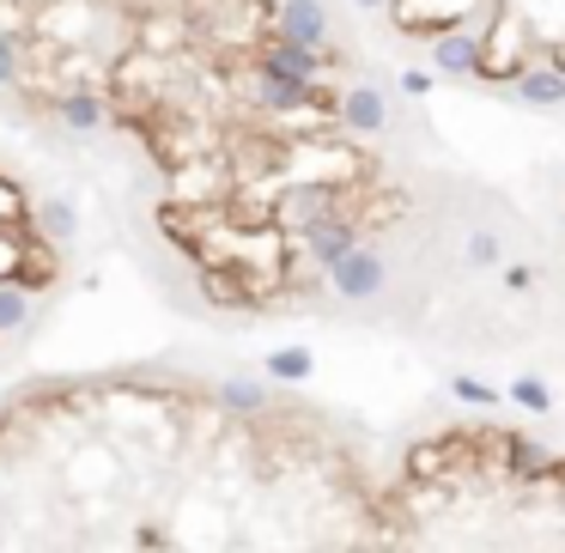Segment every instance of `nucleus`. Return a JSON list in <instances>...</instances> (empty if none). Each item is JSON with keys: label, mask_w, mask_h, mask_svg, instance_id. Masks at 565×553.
Returning a JSON list of instances; mask_svg holds the SVG:
<instances>
[{"label": "nucleus", "mask_w": 565, "mask_h": 553, "mask_svg": "<svg viewBox=\"0 0 565 553\" xmlns=\"http://www.w3.org/2000/svg\"><path fill=\"white\" fill-rule=\"evenodd\" d=\"M341 213V183H329V177H310V183H292L286 195L274 201V225L280 232H316L323 219H335Z\"/></svg>", "instance_id": "nucleus-1"}, {"label": "nucleus", "mask_w": 565, "mask_h": 553, "mask_svg": "<svg viewBox=\"0 0 565 553\" xmlns=\"http://www.w3.org/2000/svg\"><path fill=\"white\" fill-rule=\"evenodd\" d=\"M274 37L298 43V49H310V55H329V7H323V0H280Z\"/></svg>", "instance_id": "nucleus-2"}, {"label": "nucleus", "mask_w": 565, "mask_h": 553, "mask_svg": "<svg viewBox=\"0 0 565 553\" xmlns=\"http://www.w3.org/2000/svg\"><path fill=\"white\" fill-rule=\"evenodd\" d=\"M432 67L438 74H481V67H487V31L468 25V19L438 31L432 37Z\"/></svg>", "instance_id": "nucleus-3"}, {"label": "nucleus", "mask_w": 565, "mask_h": 553, "mask_svg": "<svg viewBox=\"0 0 565 553\" xmlns=\"http://www.w3.org/2000/svg\"><path fill=\"white\" fill-rule=\"evenodd\" d=\"M383 280H389V268H383V256H377V250H353V256H341V262L329 268L335 298H347V304L377 298V292H383Z\"/></svg>", "instance_id": "nucleus-4"}, {"label": "nucleus", "mask_w": 565, "mask_h": 553, "mask_svg": "<svg viewBox=\"0 0 565 553\" xmlns=\"http://www.w3.org/2000/svg\"><path fill=\"white\" fill-rule=\"evenodd\" d=\"M323 61H329V55H310V49H298V43H280V37H268V43H262V55H256V74H268V79H286V86H316V74H323Z\"/></svg>", "instance_id": "nucleus-5"}, {"label": "nucleus", "mask_w": 565, "mask_h": 553, "mask_svg": "<svg viewBox=\"0 0 565 553\" xmlns=\"http://www.w3.org/2000/svg\"><path fill=\"white\" fill-rule=\"evenodd\" d=\"M250 104L268 110V116H298V110H323L329 98L316 92V86H286V79L256 74V79H250Z\"/></svg>", "instance_id": "nucleus-6"}, {"label": "nucleus", "mask_w": 565, "mask_h": 553, "mask_svg": "<svg viewBox=\"0 0 565 553\" xmlns=\"http://www.w3.org/2000/svg\"><path fill=\"white\" fill-rule=\"evenodd\" d=\"M353 250H359V219L353 213H335V219H323L316 232H304V256H310L316 268H335Z\"/></svg>", "instance_id": "nucleus-7"}, {"label": "nucleus", "mask_w": 565, "mask_h": 553, "mask_svg": "<svg viewBox=\"0 0 565 553\" xmlns=\"http://www.w3.org/2000/svg\"><path fill=\"white\" fill-rule=\"evenodd\" d=\"M341 122L353 134H383V128H389V104H383L377 86L359 79V86H347V92H341Z\"/></svg>", "instance_id": "nucleus-8"}, {"label": "nucleus", "mask_w": 565, "mask_h": 553, "mask_svg": "<svg viewBox=\"0 0 565 553\" xmlns=\"http://www.w3.org/2000/svg\"><path fill=\"white\" fill-rule=\"evenodd\" d=\"M511 98H517V104H529V110H553V104H565V74H560V67H517V74H511Z\"/></svg>", "instance_id": "nucleus-9"}, {"label": "nucleus", "mask_w": 565, "mask_h": 553, "mask_svg": "<svg viewBox=\"0 0 565 553\" xmlns=\"http://www.w3.org/2000/svg\"><path fill=\"white\" fill-rule=\"evenodd\" d=\"M55 116H61L67 128L92 134V128H104V98H92L86 86H74V92H61V98H55Z\"/></svg>", "instance_id": "nucleus-10"}, {"label": "nucleus", "mask_w": 565, "mask_h": 553, "mask_svg": "<svg viewBox=\"0 0 565 553\" xmlns=\"http://www.w3.org/2000/svg\"><path fill=\"white\" fill-rule=\"evenodd\" d=\"M262 371H268V377H280V383H298V377H310V371H316V359H310V347H274V353L262 359Z\"/></svg>", "instance_id": "nucleus-11"}, {"label": "nucleus", "mask_w": 565, "mask_h": 553, "mask_svg": "<svg viewBox=\"0 0 565 553\" xmlns=\"http://www.w3.org/2000/svg\"><path fill=\"white\" fill-rule=\"evenodd\" d=\"M31 323V298L19 286H0V335H13Z\"/></svg>", "instance_id": "nucleus-12"}, {"label": "nucleus", "mask_w": 565, "mask_h": 553, "mask_svg": "<svg viewBox=\"0 0 565 553\" xmlns=\"http://www.w3.org/2000/svg\"><path fill=\"white\" fill-rule=\"evenodd\" d=\"M511 402H517V408H529V414H547L553 408V395H547V383H541V377H517L511 383Z\"/></svg>", "instance_id": "nucleus-13"}, {"label": "nucleus", "mask_w": 565, "mask_h": 553, "mask_svg": "<svg viewBox=\"0 0 565 553\" xmlns=\"http://www.w3.org/2000/svg\"><path fill=\"white\" fill-rule=\"evenodd\" d=\"M450 395H456V402H468V408H493V402H499V395H493L481 377H462V371L450 377Z\"/></svg>", "instance_id": "nucleus-14"}, {"label": "nucleus", "mask_w": 565, "mask_h": 553, "mask_svg": "<svg viewBox=\"0 0 565 553\" xmlns=\"http://www.w3.org/2000/svg\"><path fill=\"white\" fill-rule=\"evenodd\" d=\"M43 232L49 237H74V207H67V201H43Z\"/></svg>", "instance_id": "nucleus-15"}, {"label": "nucleus", "mask_w": 565, "mask_h": 553, "mask_svg": "<svg viewBox=\"0 0 565 553\" xmlns=\"http://www.w3.org/2000/svg\"><path fill=\"white\" fill-rule=\"evenodd\" d=\"M468 262L493 268V262H499V237H493V232H468Z\"/></svg>", "instance_id": "nucleus-16"}, {"label": "nucleus", "mask_w": 565, "mask_h": 553, "mask_svg": "<svg viewBox=\"0 0 565 553\" xmlns=\"http://www.w3.org/2000/svg\"><path fill=\"white\" fill-rule=\"evenodd\" d=\"M0 86H19V49L7 31H0Z\"/></svg>", "instance_id": "nucleus-17"}, {"label": "nucleus", "mask_w": 565, "mask_h": 553, "mask_svg": "<svg viewBox=\"0 0 565 553\" xmlns=\"http://www.w3.org/2000/svg\"><path fill=\"white\" fill-rule=\"evenodd\" d=\"M402 92L426 98V92H432V67H408V74H402Z\"/></svg>", "instance_id": "nucleus-18"}, {"label": "nucleus", "mask_w": 565, "mask_h": 553, "mask_svg": "<svg viewBox=\"0 0 565 553\" xmlns=\"http://www.w3.org/2000/svg\"><path fill=\"white\" fill-rule=\"evenodd\" d=\"M505 286H511V292H529V286H535V268H529V262H511V268H505Z\"/></svg>", "instance_id": "nucleus-19"}, {"label": "nucleus", "mask_w": 565, "mask_h": 553, "mask_svg": "<svg viewBox=\"0 0 565 553\" xmlns=\"http://www.w3.org/2000/svg\"><path fill=\"white\" fill-rule=\"evenodd\" d=\"M359 13H383V7H395V0H353Z\"/></svg>", "instance_id": "nucleus-20"}]
</instances>
